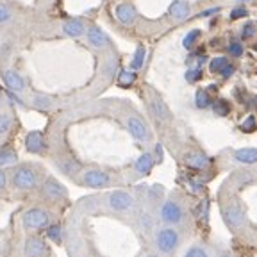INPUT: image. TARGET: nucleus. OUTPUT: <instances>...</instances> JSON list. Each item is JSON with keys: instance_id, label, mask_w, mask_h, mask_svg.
I'll return each instance as SVG.
<instances>
[{"instance_id": "1", "label": "nucleus", "mask_w": 257, "mask_h": 257, "mask_svg": "<svg viewBox=\"0 0 257 257\" xmlns=\"http://www.w3.org/2000/svg\"><path fill=\"white\" fill-rule=\"evenodd\" d=\"M152 248L163 257H173L182 245V234L179 227L161 225L152 232Z\"/></svg>"}, {"instance_id": "2", "label": "nucleus", "mask_w": 257, "mask_h": 257, "mask_svg": "<svg viewBox=\"0 0 257 257\" xmlns=\"http://www.w3.org/2000/svg\"><path fill=\"white\" fill-rule=\"evenodd\" d=\"M40 170L36 165L22 163L11 170V186L18 191H31L40 186Z\"/></svg>"}, {"instance_id": "3", "label": "nucleus", "mask_w": 257, "mask_h": 257, "mask_svg": "<svg viewBox=\"0 0 257 257\" xmlns=\"http://www.w3.org/2000/svg\"><path fill=\"white\" fill-rule=\"evenodd\" d=\"M186 207L182 205L181 200L177 198H166L159 207V221L163 225H170V227H182L186 223Z\"/></svg>"}, {"instance_id": "4", "label": "nucleus", "mask_w": 257, "mask_h": 257, "mask_svg": "<svg viewBox=\"0 0 257 257\" xmlns=\"http://www.w3.org/2000/svg\"><path fill=\"white\" fill-rule=\"evenodd\" d=\"M52 223V213L43 207H29L24 214H22V227L25 232L36 234L41 232Z\"/></svg>"}, {"instance_id": "5", "label": "nucleus", "mask_w": 257, "mask_h": 257, "mask_svg": "<svg viewBox=\"0 0 257 257\" xmlns=\"http://www.w3.org/2000/svg\"><path fill=\"white\" fill-rule=\"evenodd\" d=\"M136 197L125 189H114L105 197V207L116 214H128L136 209Z\"/></svg>"}, {"instance_id": "6", "label": "nucleus", "mask_w": 257, "mask_h": 257, "mask_svg": "<svg viewBox=\"0 0 257 257\" xmlns=\"http://www.w3.org/2000/svg\"><path fill=\"white\" fill-rule=\"evenodd\" d=\"M79 182L86 188L100 189L112 184V177L109 172L100 168H82V172L79 173Z\"/></svg>"}, {"instance_id": "7", "label": "nucleus", "mask_w": 257, "mask_h": 257, "mask_svg": "<svg viewBox=\"0 0 257 257\" xmlns=\"http://www.w3.org/2000/svg\"><path fill=\"white\" fill-rule=\"evenodd\" d=\"M221 216H223L225 225L229 227L230 230H241L246 225V213L245 209L241 207V204L237 202H229L221 207Z\"/></svg>"}, {"instance_id": "8", "label": "nucleus", "mask_w": 257, "mask_h": 257, "mask_svg": "<svg viewBox=\"0 0 257 257\" xmlns=\"http://www.w3.org/2000/svg\"><path fill=\"white\" fill-rule=\"evenodd\" d=\"M125 125H127L128 134L136 141H140V143H150V141H152V131H150V127L145 123L140 116L128 114V116L125 118Z\"/></svg>"}, {"instance_id": "9", "label": "nucleus", "mask_w": 257, "mask_h": 257, "mask_svg": "<svg viewBox=\"0 0 257 257\" xmlns=\"http://www.w3.org/2000/svg\"><path fill=\"white\" fill-rule=\"evenodd\" d=\"M41 195L50 202H61L68 198V189L64 188L57 179L47 177V179L41 182Z\"/></svg>"}, {"instance_id": "10", "label": "nucleus", "mask_w": 257, "mask_h": 257, "mask_svg": "<svg viewBox=\"0 0 257 257\" xmlns=\"http://www.w3.org/2000/svg\"><path fill=\"white\" fill-rule=\"evenodd\" d=\"M24 257H48V245L41 236L32 234L25 239Z\"/></svg>"}, {"instance_id": "11", "label": "nucleus", "mask_w": 257, "mask_h": 257, "mask_svg": "<svg viewBox=\"0 0 257 257\" xmlns=\"http://www.w3.org/2000/svg\"><path fill=\"white\" fill-rule=\"evenodd\" d=\"M25 149L27 152L36 154V156H41L48 150V141L45 138V134L41 131H31L25 136Z\"/></svg>"}, {"instance_id": "12", "label": "nucleus", "mask_w": 257, "mask_h": 257, "mask_svg": "<svg viewBox=\"0 0 257 257\" xmlns=\"http://www.w3.org/2000/svg\"><path fill=\"white\" fill-rule=\"evenodd\" d=\"M114 16H116L118 24H121L123 27H131V25L136 24L138 20V11L133 4L128 2H121L114 8Z\"/></svg>"}, {"instance_id": "13", "label": "nucleus", "mask_w": 257, "mask_h": 257, "mask_svg": "<svg viewBox=\"0 0 257 257\" xmlns=\"http://www.w3.org/2000/svg\"><path fill=\"white\" fill-rule=\"evenodd\" d=\"M86 38H88V43L91 45L93 48H98V50H102V48L111 45L109 36L98 27V25H89V27L86 29Z\"/></svg>"}, {"instance_id": "14", "label": "nucleus", "mask_w": 257, "mask_h": 257, "mask_svg": "<svg viewBox=\"0 0 257 257\" xmlns=\"http://www.w3.org/2000/svg\"><path fill=\"white\" fill-rule=\"evenodd\" d=\"M2 79H4V84L9 88V91H15V93H25L27 89V82H25L24 75L16 72V70H6L2 73Z\"/></svg>"}, {"instance_id": "15", "label": "nucleus", "mask_w": 257, "mask_h": 257, "mask_svg": "<svg viewBox=\"0 0 257 257\" xmlns=\"http://www.w3.org/2000/svg\"><path fill=\"white\" fill-rule=\"evenodd\" d=\"M150 112H152V116L156 118L157 121H161V123L172 120V112H170L168 105H166L165 100L157 95H154L152 98H150Z\"/></svg>"}, {"instance_id": "16", "label": "nucleus", "mask_w": 257, "mask_h": 257, "mask_svg": "<svg viewBox=\"0 0 257 257\" xmlns=\"http://www.w3.org/2000/svg\"><path fill=\"white\" fill-rule=\"evenodd\" d=\"M184 165L191 170H205L211 165V159L205 156L204 152H198V150H191L184 156Z\"/></svg>"}, {"instance_id": "17", "label": "nucleus", "mask_w": 257, "mask_h": 257, "mask_svg": "<svg viewBox=\"0 0 257 257\" xmlns=\"http://www.w3.org/2000/svg\"><path fill=\"white\" fill-rule=\"evenodd\" d=\"M56 166L64 175L72 177V179L79 177V173L82 172V165L77 159H73V157H59V159H56Z\"/></svg>"}, {"instance_id": "18", "label": "nucleus", "mask_w": 257, "mask_h": 257, "mask_svg": "<svg viewBox=\"0 0 257 257\" xmlns=\"http://www.w3.org/2000/svg\"><path fill=\"white\" fill-rule=\"evenodd\" d=\"M86 29L88 25L84 24L82 18H72L63 24V34L68 38H82L86 36Z\"/></svg>"}, {"instance_id": "19", "label": "nucleus", "mask_w": 257, "mask_h": 257, "mask_svg": "<svg viewBox=\"0 0 257 257\" xmlns=\"http://www.w3.org/2000/svg\"><path fill=\"white\" fill-rule=\"evenodd\" d=\"M168 13L175 22H184V20H188L189 15H191V6H189L186 0H175V2H172V6H170Z\"/></svg>"}, {"instance_id": "20", "label": "nucleus", "mask_w": 257, "mask_h": 257, "mask_svg": "<svg viewBox=\"0 0 257 257\" xmlns=\"http://www.w3.org/2000/svg\"><path fill=\"white\" fill-rule=\"evenodd\" d=\"M154 166H156V159H154L152 152H143L134 161V172L138 175H149Z\"/></svg>"}, {"instance_id": "21", "label": "nucleus", "mask_w": 257, "mask_h": 257, "mask_svg": "<svg viewBox=\"0 0 257 257\" xmlns=\"http://www.w3.org/2000/svg\"><path fill=\"white\" fill-rule=\"evenodd\" d=\"M138 229L140 232L147 234V236H152L154 229H156V218L150 211H141L140 216H138Z\"/></svg>"}, {"instance_id": "22", "label": "nucleus", "mask_w": 257, "mask_h": 257, "mask_svg": "<svg viewBox=\"0 0 257 257\" xmlns=\"http://www.w3.org/2000/svg\"><path fill=\"white\" fill-rule=\"evenodd\" d=\"M232 159L239 165H255L257 149H237L232 152Z\"/></svg>"}, {"instance_id": "23", "label": "nucleus", "mask_w": 257, "mask_h": 257, "mask_svg": "<svg viewBox=\"0 0 257 257\" xmlns=\"http://www.w3.org/2000/svg\"><path fill=\"white\" fill-rule=\"evenodd\" d=\"M45 236H47L48 241H52L54 245H61L64 241V229L59 223H54L52 221V223L45 229Z\"/></svg>"}, {"instance_id": "24", "label": "nucleus", "mask_w": 257, "mask_h": 257, "mask_svg": "<svg viewBox=\"0 0 257 257\" xmlns=\"http://www.w3.org/2000/svg\"><path fill=\"white\" fill-rule=\"evenodd\" d=\"M18 163V152L13 147H4L0 149V168L15 166Z\"/></svg>"}, {"instance_id": "25", "label": "nucleus", "mask_w": 257, "mask_h": 257, "mask_svg": "<svg viewBox=\"0 0 257 257\" xmlns=\"http://www.w3.org/2000/svg\"><path fill=\"white\" fill-rule=\"evenodd\" d=\"M182 257H213V252L205 243H193L191 246H188Z\"/></svg>"}, {"instance_id": "26", "label": "nucleus", "mask_w": 257, "mask_h": 257, "mask_svg": "<svg viewBox=\"0 0 257 257\" xmlns=\"http://www.w3.org/2000/svg\"><path fill=\"white\" fill-rule=\"evenodd\" d=\"M31 104L34 109H40V111H48V109H52L54 100L50 96L43 95V93H36V95L31 98Z\"/></svg>"}, {"instance_id": "27", "label": "nucleus", "mask_w": 257, "mask_h": 257, "mask_svg": "<svg viewBox=\"0 0 257 257\" xmlns=\"http://www.w3.org/2000/svg\"><path fill=\"white\" fill-rule=\"evenodd\" d=\"M145 59H147V48L143 45H138L136 50H134V56H133V61H131V70H140L143 68L145 64Z\"/></svg>"}, {"instance_id": "28", "label": "nucleus", "mask_w": 257, "mask_h": 257, "mask_svg": "<svg viewBox=\"0 0 257 257\" xmlns=\"http://www.w3.org/2000/svg\"><path fill=\"white\" fill-rule=\"evenodd\" d=\"M211 104H213V100H211V95H209L207 89H197V93H195V105L198 109H207L211 107Z\"/></svg>"}, {"instance_id": "29", "label": "nucleus", "mask_w": 257, "mask_h": 257, "mask_svg": "<svg viewBox=\"0 0 257 257\" xmlns=\"http://www.w3.org/2000/svg\"><path fill=\"white\" fill-rule=\"evenodd\" d=\"M116 82H118V86H121V88L133 86L134 82H136V72H134V70H123V72L118 73Z\"/></svg>"}, {"instance_id": "30", "label": "nucleus", "mask_w": 257, "mask_h": 257, "mask_svg": "<svg viewBox=\"0 0 257 257\" xmlns=\"http://www.w3.org/2000/svg\"><path fill=\"white\" fill-rule=\"evenodd\" d=\"M211 107H213V112L216 116H227L230 112V104L227 100H223V98L214 100L213 104H211Z\"/></svg>"}, {"instance_id": "31", "label": "nucleus", "mask_w": 257, "mask_h": 257, "mask_svg": "<svg viewBox=\"0 0 257 257\" xmlns=\"http://www.w3.org/2000/svg\"><path fill=\"white\" fill-rule=\"evenodd\" d=\"M200 34H202V32L198 31V29H193V31H189L188 34H186L184 40H182V47H184L186 50H191V48L195 47V43L200 40Z\"/></svg>"}, {"instance_id": "32", "label": "nucleus", "mask_w": 257, "mask_h": 257, "mask_svg": "<svg viewBox=\"0 0 257 257\" xmlns=\"http://www.w3.org/2000/svg\"><path fill=\"white\" fill-rule=\"evenodd\" d=\"M13 128V116L9 112H0V136L11 133Z\"/></svg>"}, {"instance_id": "33", "label": "nucleus", "mask_w": 257, "mask_h": 257, "mask_svg": "<svg viewBox=\"0 0 257 257\" xmlns=\"http://www.w3.org/2000/svg\"><path fill=\"white\" fill-rule=\"evenodd\" d=\"M13 18H15V13H13V9L9 8L8 4H2V2H0V25L11 24Z\"/></svg>"}, {"instance_id": "34", "label": "nucleus", "mask_w": 257, "mask_h": 257, "mask_svg": "<svg viewBox=\"0 0 257 257\" xmlns=\"http://www.w3.org/2000/svg\"><path fill=\"white\" fill-rule=\"evenodd\" d=\"M227 64H229V59H227V57H221V56L214 57V59H211V63H209V70H211L213 73H220Z\"/></svg>"}, {"instance_id": "35", "label": "nucleus", "mask_w": 257, "mask_h": 257, "mask_svg": "<svg viewBox=\"0 0 257 257\" xmlns=\"http://www.w3.org/2000/svg\"><path fill=\"white\" fill-rule=\"evenodd\" d=\"M239 128L243 131V133H246V134L255 133V128H257V118L255 116H246L245 120H243V123L239 125Z\"/></svg>"}, {"instance_id": "36", "label": "nucleus", "mask_w": 257, "mask_h": 257, "mask_svg": "<svg viewBox=\"0 0 257 257\" xmlns=\"http://www.w3.org/2000/svg\"><path fill=\"white\" fill-rule=\"evenodd\" d=\"M184 77L189 84H195V82H198V80L202 79V68H198V66L197 68H189Z\"/></svg>"}, {"instance_id": "37", "label": "nucleus", "mask_w": 257, "mask_h": 257, "mask_svg": "<svg viewBox=\"0 0 257 257\" xmlns=\"http://www.w3.org/2000/svg\"><path fill=\"white\" fill-rule=\"evenodd\" d=\"M255 32H257V25L248 22V24H245L243 31H241V38H243V40H250V38L255 36Z\"/></svg>"}, {"instance_id": "38", "label": "nucleus", "mask_w": 257, "mask_h": 257, "mask_svg": "<svg viewBox=\"0 0 257 257\" xmlns=\"http://www.w3.org/2000/svg\"><path fill=\"white\" fill-rule=\"evenodd\" d=\"M227 50H229V54L232 57H239L241 54H243V45H241L239 41H232V43H229Z\"/></svg>"}, {"instance_id": "39", "label": "nucleus", "mask_w": 257, "mask_h": 257, "mask_svg": "<svg viewBox=\"0 0 257 257\" xmlns=\"http://www.w3.org/2000/svg\"><path fill=\"white\" fill-rule=\"evenodd\" d=\"M246 15H248V11L245 6H237L230 11V20H239V18H245Z\"/></svg>"}, {"instance_id": "40", "label": "nucleus", "mask_w": 257, "mask_h": 257, "mask_svg": "<svg viewBox=\"0 0 257 257\" xmlns=\"http://www.w3.org/2000/svg\"><path fill=\"white\" fill-rule=\"evenodd\" d=\"M8 181H9V175H8V172H6V168H0V191L6 189Z\"/></svg>"}, {"instance_id": "41", "label": "nucleus", "mask_w": 257, "mask_h": 257, "mask_svg": "<svg viewBox=\"0 0 257 257\" xmlns=\"http://www.w3.org/2000/svg\"><path fill=\"white\" fill-rule=\"evenodd\" d=\"M154 159H156V165H159V163H163V147H161L159 143L156 145V150H154Z\"/></svg>"}, {"instance_id": "42", "label": "nucleus", "mask_w": 257, "mask_h": 257, "mask_svg": "<svg viewBox=\"0 0 257 257\" xmlns=\"http://www.w3.org/2000/svg\"><path fill=\"white\" fill-rule=\"evenodd\" d=\"M234 72H236V68H234V64H227V66H225V68L220 72V75L223 77V79H229V77L232 75Z\"/></svg>"}, {"instance_id": "43", "label": "nucleus", "mask_w": 257, "mask_h": 257, "mask_svg": "<svg viewBox=\"0 0 257 257\" xmlns=\"http://www.w3.org/2000/svg\"><path fill=\"white\" fill-rule=\"evenodd\" d=\"M8 96H9V98H11L13 102H15V104H18V105H25V102L22 100L20 96H18V93H15V91H8Z\"/></svg>"}, {"instance_id": "44", "label": "nucleus", "mask_w": 257, "mask_h": 257, "mask_svg": "<svg viewBox=\"0 0 257 257\" xmlns=\"http://www.w3.org/2000/svg\"><path fill=\"white\" fill-rule=\"evenodd\" d=\"M140 257H163V255H161L159 252H156L154 248H149V250H145V252L141 253Z\"/></svg>"}, {"instance_id": "45", "label": "nucleus", "mask_w": 257, "mask_h": 257, "mask_svg": "<svg viewBox=\"0 0 257 257\" xmlns=\"http://www.w3.org/2000/svg\"><path fill=\"white\" fill-rule=\"evenodd\" d=\"M213 257H236V255H234L230 250H221L220 253H216V255H213Z\"/></svg>"}, {"instance_id": "46", "label": "nucleus", "mask_w": 257, "mask_h": 257, "mask_svg": "<svg viewBox=\"0 0 257 257\" xmlns=\"http://www.w3.org/2000/svg\"><path fill=\"white\" fill-rule=\"evenodd\" d=\"M220 9L218 8H214V9H207V11H204V13H200V16H209V15H214V13H218Z\"/></svg>"}, {"instance_id": "47", "label": "nucleus", "mask_w": 257, "mask_h": 257, "mask_svg": "<svg viewBox=\"0 0 257 257\" xmlns=\"http://www.w3.org/2000/svg\"><path fill=\"white\" fill-rule=\"evenodd\" d=\"M236 2H239V4H246V2H252V0H236Z\"/></svg>"}, {"instance_id": "48", "label": "nucleus", "mask_w": 257, "mask_h": 257, "mask_svg": "<svg viewBox=\"0 0 257 257\" xmlns=\"http://www.w3.org/2000/svg\"><path fill=\"white\" fill-rule=\"evenodd\" d=\"M4 104V95H2V91H0V105Z\"/></svg>"}, {"instance_id": "49", "label": "nucleus", "mask_w": 257, "mask_h": 257, "mask_svg": "<svg viewBox=\"0 0 257 257\" xmlns=\"http://www.w3.org/2000/svg\"><path fill=\"white\" fill-rule=\"evenodd\" d=\"M253 102H255V107H257V96H255V98H253Z\"/></svg>"}, {"instance_id": "50", "label": "nucleus", "mask_w": 257, "mask_h": 257, "mask_svg": "<svg viewBox=\"0 0 257 257\" xmlns=\"http://www.w3.org/2000/svg\"><path fill=\"white\" fill-rule=\"evenodd\" d=\"M0 143H2V136H0Z\"/></svg>"}, {"instance_id": "51", "label": "nucleus", "mask_w": 257, "mask_h": 257, "mask_svg": "<svg viewBox=\"0 0 257 257\" xmlns=\"http://www.w3.org/2000/svg\"><path fill=\"white\" fill-rule=\"evenodd\" d=\"M253 48H255V50H257V45H255V47H253Z\"/></svg>"}]
</instances>
